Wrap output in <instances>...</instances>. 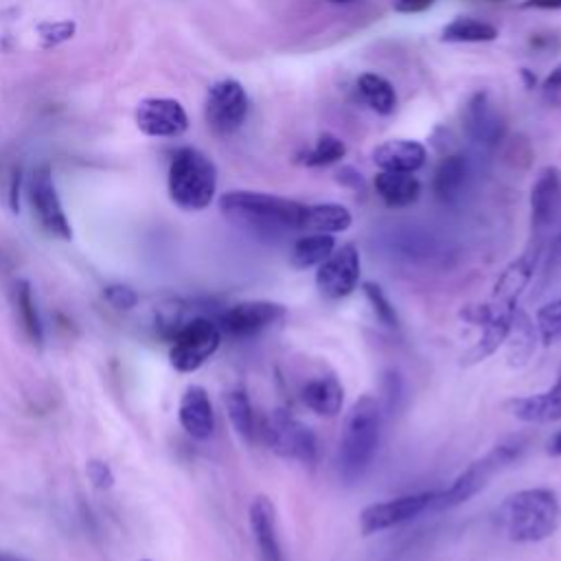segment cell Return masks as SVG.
<instances>
[{
	"mask_svg": "<svg viewBox=\"0 0 561 561\" xmlns=\"http://www.w3.org/2000/svg\"><path fill=\"white\" fill-rule=\"evenodd\" d=\"M219 213L237 228L259 239H280L285 232H302L307 204L261 191H226Z\"/></svg>",
	"mask_w": 561,
	"mask_h": 561,
	"instance_id": "obj_1",
	"label": "cell"
},
{
	"mask_svg": "<svg viewBox=\"0 0 561 561\" xmlns=\"http://www.w3.org/2000/svg\"><path fill=\"white\" fill-rule=\"evenodd\" d=\"M561 519L559 497L552 489L533 486L504 497L497 508L502 535L515 543H537L548 539Z\"/></svg>",
	"mask_w": 561,
	"mask_h": 561,
	"instance_id": "obj_2",
	"label": "cell"
},
{
	"mask_svg": "<svg viewBox=\"0 0 561 561\" xmlns=\"http://www.w3.org/2000/svg\"><path fill=\"white\" fill-rule=\"evenodd\" d=\"M381 408L370 394H362L346 412L340 445H337V471L344 482L359 480L370 467L381 436Z\"/></svg>",
	"mask_w": 561,
	"mask_h": 561,
	"instance_id": "obj_3",
	"label": "cell"
},
{
	"mask_svg": "<svg viewBox=\"0 0 561 561\" xmlns=\"http://www.w3.org/2000/svg\"><path fill=\"white\" fill-rule=\"evenodd\" d=\"M167 191L171 202L188 213L210 206L217 193V167L197 147H180L169 162Z\"/></svg>",
	"mask_w": 561,
	"mask_h": 561,
	"instance_id": "obj_4",
	"label": "cell"
},
{
	"mask_svg": "<svg viewBox=\"0 0 561 561\" xmlns=\"http://www.w3.org/2000/svg\"><path fill=\"white\" fill-rule=\"evenodd\" d=\"M526 447H528V440L524 436H508V438L500 440L482 458L473 460L467 469H462L447 489L436 491L432 508L445 511V508H454V506L469 502L473 495H478L489 484V480L495 473H500L502 469H506L515 460H519L524 456Z\"/></svg>",
	"mask_w": 561,
	"mask_h": 561,
	"instance_id": "obj_5",
	"label": "cell"
},
{
	"mask_svg": "<svg viewBox=\"0 0 561 561\" xmlns=\"http://www.w3.org/2000/svg\"><path fill=\"white\" fill-rule=\"evenodd\" d=\"M265 445L280 458L311 465L318 458V438L309 425L296 419L291 412L276 408L261 425Z\"/></svg>",
	"mask_w": 561,
	"mask_h": 561,
	"instance_id": "obj_6",
	"label": "cell"
},
{
	"mask_svg": "<svg viewBox=\"0 0 561 561\" xmlns=\"http://www.w3.org/2000/svg\"><path fill=\"white\" fill-rule=\"evenodd\" d=\"M221 329L215 318L206 313H197L188 318L178 333L171 337L169 359L171 366L180 373L197 370L221 344Z\"/></svg>",
	"mask_w": 561,
	"mask_h": 561,
	"instance_id": "obj_7",
	"label": "cell"
},
{
	"mask_svg": "<svg viewBox=\"0 0 561 561\" xmlns=\"http://www.w3.org/2000/svg\"><path fill=\"white\" fill-rule=\"evenodd\" d=\"M250 101L245 88L237 79L215 81L204 101V118L215 136H232L248 118Z\"/></svg>",
	"mask_w": 561,
	"mask_h": 561,
	"instance_id": "obj_8",
	"label": "cell"
},
{
	"mask_svg": "<svg viewBox=\"0 0 561 561\" xmlns=\"http://www.w3.org/2000/svg\"><path fill=\"white\" fill-rule=\"evenodd\" d=\"M26 191H28V202H31L37 224L50 237H57L64 241L72 239L70 219L61 206V199H59V193H57V186L53 180V171L46 162L33 169Z\"/></svg>",
	"mask_w": 561,
	"mask_h": 561,
	"instance_id": "obj_9",
	"label": "cell"
},
{
	"mask_svg": "<svg viewBox=\"0 0 561 561\" xmlns=\"http://www.w3.org/2000/svg\"><path fill=\"white\" fill-rule=\"evenodd\" d=\"M287 316L285 305L274 300H241L226 309H221L215 316V322L219 324L224 335L248 340L265 329L278 324Z\"/></svg>",
	"mask_w": 561,
	"mask_h": 561,
	"instance_id": "obj_10",
	"label": "cell"
},
{
	"mask_svg": "<svg viewBox=\"0 0 561 561\" xmlns=\"http://www.w3.org/2000/svg\"><path fill=\"white\" fill-rule=\"evenodd\" d=\"M436 491H421V493H405L397 495L383 502H373L359 513V533L364 537H370L375 533L390 530L394 526H401L427 508H432Z\"/></svg>",
	"mask_w": 561,
	"mask_h": 561,
	"instance_id": "obj_11",
	"label": "cell"
},
{
	"mask_svg": "<svg viewBox=\"0 0 561 561\" xmlns=\"http://www.w3.org/2000/svg\"><path fill=\"white\" fill-rule=\"evenodd\" d=\"M362 261L353 243L335 248L316 270V287L327 300H342L359 285Z\"/></svg>",
	"mask_w": 561,
	"mask_h": 561,
	"instance_id": "obj_12",
	"label": "cell"
},
{
	"mask_svg": "<svg viewBox=\"0 0 561 561\" xmlns=\"http://www.w3.org/2000/svg\"><path fill=\"white\" fill-rule=\"evenodd\" d=\"M136 127L151 138H175L188 129V114L178 99L147 96L134 112Z\"/></svg>",
	"mask_w": 561,
	"mask_h": 561,
	"instance_id": "obj_13",
	"label": "cell"
},
{
	"mask_svg": "<svg viewBox=\"0 0 561 561\" xmlns=\"http://www.w3.org/2000/svg\"><path fill=\"white\" fill-rule=\"evenodd\" d=\"M561 213V171L543 167L530 186V228L535 241L541 243L543 234Z\"/></svg>",
	"mask_w": 561,
	"mask_h": 561,
	"instance_id": "obj_14",
	"label": "cell"
},
{
	"mask_svg": "<svg viewBox=\"0 0 561 561\" xmlns=\"http://www.w3.org/2000/svg\"><path fill=\"white\" fill-rule=\"evenodd\" d=\"M462 129L473 142L482 147H495L502 142L506 123L489 92H476L469 96L462 107Z\"/></svg>",
	"mask_w": 561,
	"mask_h": 561,
	"instance_id": "obj_15",
	"label": "cell"
},
{
	"mask_svg": "<svg viewBox=\"0 0 561 561\" xmlns=\"http://www.w3.org/2000/svg\"><path fill=\"white\" fill-rule=\"evenodd\" d=\"M506 410L522 423L548 425L561 421V366L550 388L528 397H515L506 403Z\"/></svg>",
	"mask_w": 561,
	"mask_h": 561,
	"instance_id": "obj_16",
	"label": "cell"
},
{
	"mask_svg": "<svg viewBox=\"0 0 561 561\" xmlns=\"http://www.w3.org/2000/svg\"><path fill=\"white\" fill-rule=\"evenodd\" d=\"M248 522L250 530L259 550L261 561H285L283 546L278 539V526H276V508L270 497L256 495L250 502L248 508Z\"/></svg>",
	"mask_w": 561,
	"mask_h": 561,
	"instance_id": "obj_17",
	"label": "cell"
},
{
	"mask_svg": "<svg viewBox=\"0 0 561 561\" xmlns=\"http://www.w3.org/2000/svg\"><path fill=\"white\" fill-rule=\"evenodd\" d=\"M370 158L379 171L416 173L427 160V149L412 138H390L379 142Z\"/></svg>",
	"mask_w": 561,
	"mask_h": 561,
	"instance_id": "obj_18",
	"label": "cell"
},
{
	"mask_svg": "<svg viewBox=\"0 0 561 561\" xmlns=\"http://www.w3.org/2000/svg\"><path fill=\"white\" fill-rule=\"evenodd\" d=\"M178 419L182 430L195 440H208L215 432V412L206 388L188 386L180 399Z\"/></svg>",
	"mask_w": 561,
	"mask_h": 561,
	"instance_id": "obj_19",
	"label": "cell"
},
{
	"mask_svg": "<svg viewBox=\"0 0 561 561\" xmlns=\"http://www.w3.org/2000/svg\"><path fill=\"white\" fill-rule=\"evenodd\" d=\"M300 401L318 416H335L344 403V386L333 373H316L302 381Z\"/></svg>",
	"mask_w": 561,
	"mask_h": 561,
	"instance_id": "obj_20",
	"label": "cell"
},
{
	"mask_svg": "<svg viewBox=\"0 0 561 561\" xmlns=\"http://www.w3.org/2000/svg\"><path fill=\"white\" fill-rule=\"evenodd\" d=\"M469 160L462 153H451L440 160V164L434 171L432 191L438 202L443 204H456L469 184Z\"/></svg>",
	"mask_w": 561,
	"mask_h": 561,
	"instance_id": "obj_21",
	"label": "cell"
},
{
	"mask_svg": "<svg viewBox=\"0 0 561 561\" xmlns=\"http://www.w3.org/2000/svg\"><path fill=\"white\" fill-rule=\"evenodd\" d=\"M379 199L388 208H408L421 197V182L414 173L379 171L373 180Z\"/></svg>",
	"mask_w": 561,
	"mask_h": 561,
	"instance_id": "obj_22",
	"label": "cell"
},
{
	"mask_svg": "<svg viewBox=\"0 0 561 561\" xmlns=\"http://www.w3.org/2000/svg\"><path fill=\"white\" fill-rule=\"evenodd\" d=\"M351 224H353V215L342 204H335V202L307 204L305 219H302V232L337 234V232L348 230Z\"/></svg>",
	"mask_w": 561,
	"mask_h": 561,
	"instance_id": "obj_23",
	"label": "cell"
},
{
	"mask_svg": "<svg viewBox=\"0 0 561 561\" xmlns=\"http://www.w3.org/2000/svg\"><path fill=\"white\" fill-rule=\"evenodd\" d=\"M335 250V237L324 232H305L291 243L289 263L296 270L318 267Z\"/></svg>",
	"mask_w": 561,
	"mask_h": 561,
	"instance_id": "obj_24",
	"label": "cell"
},
{
	"mask_svg": "<svg viewBox=\"0 0 561 561\" xmlns=\"http://www.w3.org/2000/svg\"><path fill=\"white\" fill-rule=\"evenodd\" d=\"M535 342H537V331L533 320L524 311H517L511 324V331L506 335V362L513 368L526 366L535 351Z\"/></svg>",
	"mask_w": 561,
	"mask_h": 561,
	"instance_id": "obj_25",
	"label": "cell"
},
{
	"mask_svg": "<svg viewBox=\"0 0 561 561\" xmlns=\"http://www.w3.org/2000/svg\"><path fill=\"white\" fill-rule=\"evenodd\" d=\"M500 31L484 22L469 15H458L440 28V39L447 44H484L497 39Z\"/></svg>",
	"mask_w": 561,
	"mask_h": 561,
	"instance_id": "obj_26",
	"label": "cell"
},
{
	"mask_svg": "<svg viewBox=\"0 0 561 561\" xmlns=\"http://www.w3.org/2000/svg\"><path fill=\"white\" fill-rule=\"evenodd\" d=\"M11 300H13V307H15L18 322L22 324L26 337L33 344L42 346V342H44V327H42V318H39V311H37V305H35V298H33L28 280L20 278V280L13 283Z\"/></svg>",
	"mask_w": 561,
	"mask_h": 561,
	"instance_id": "obj_27",
	"label": "cell"
},
{
	"mask_svg": "<svg viewBox=\"0 0 561 561\" xmlns=\"http://www.w3.org/2000/svg\"><path fill=\"white\" fill-rule=\"evenodd\" d=\"M224 405H226V414L230 419L232 430L245 440L252 443L256 436V419H254V408L250 403V397L245 392V388L234 386L224 394Z\"/></svg>",
	"mask_w": 561,
	"mask_h": 561,
	"instance_id": "obj_28",
	"label": "cell"
},
{
	"mask_svg": "<svg viewBox=\"0 0 561 561\" xmlns=\"http://www.w3.org/2000/svg\"><path fill=\"white\" fill-rule=\"evenodd\" d=\"M357 90L366 105L379 116H390L397 107V92L392 83L377 72H362L357 77Z\"/></svg>",
	"mask_w": 561,
	"mask_h": 561,
	"instance_id": "obj_29",
	"label": "cell"
},
{
	"mask_svg": "<svg viewBox=\"0 0 561 561\" xmlns=\"http://www.w3.org/2000/svg\"><path fill=\"white\" fill-rule=\"evenodd\" d=\"M346 156V145L335 134H320L316 142L298 153V162L305 167H329L340 162Z\"/></svg>",
	"mask_w": 561,
	"mask_h": 561,
	"instance_id": "obj_30",
	"label": "cell"
},
{
	"mask_svg": "<svg viewBox=\"0 0 561 561\" xmlns=\"http://www.w3.org/2000/svg\"><path fill=\"white\" fill-rule=\"evenodd\" d=\"M535 324H537V335L543 344H552L561 337V296L539 307Z\"/></svg>",
	"mask_w": 561,
	"mask_h": 561,
	"instance_id": "obj_31",
	"label": "cell"
},
{
	"mask_svg": "<svg viewBox=\"0 0 561 561\" xmlns=\"http://www.w3.org/2000/svg\"><path fill=\"white\" fill-rule=\"evenodd\" d=\"M362 291H364V296H366V300H368V305H370L375 318H377L381 324H386V327H390V329H397V327H399V316H397L392 302L388 300V296L383 294V289H381L377 283L366 280V283L362 285Z\"/></svg>",
	"mask_w": 561,
	"mask_h": 561,
	"instance_id": "obj_32",
	"label": "cell"
},
{
	"mask_svg": "<svg viewBox=\"0 0 561 561\" xmlns=\"http://www.w3.org/2000/svg\"><path fill=\"white\" fill-rule=\"evenodd\" d=\"M37 37L42 39V48H53L72 39L77 24L72 20H57V22H42L37 24Z\"/></svg>",
	"mask_w": 561,
	"mask_h": 561,
	"instance_id": "obj_33",
	"label": "cell"
},
{
	"mask_svg": "<svg viewBox=\"0 0 561 561\" xmlns=\"http://www.w3.org/2000/svg\"><path fill=\"white\" fill-rule=\"evenodd\" d=\"M103 296L118 311H127V309L138 305V294L127 285H107Z\"/></svg>",
	"mask_w": 561,
	"mask_h": 561,
	"instance_id": "obj_34",
	"label": "cell"
},
{
	"mask_svg": "<svg viewBox=\"0 0 561 561\" xmlns=\"http://www.w3.org/2000/svg\"><path fill=\"white\" fill-rule=\"evenodd\" d=\"M85 473L96 489H110L114 484V473L110 465L103 460H90L85 467Z\"/></svg>",
	"mask_w": 561,
	"mask_h": 561,
	"instance_id": "obj_35",
	"label": "cell"
},
{
	"mask_svg": "<svg viewBox=\"0 0 561 561\" xmlns=\"http://www.w3.org/2000/svg\"><path fill=\"white\" fill-rule=\"evenodd\" d=\"M20 182H22V169L13 164V167L7 171V184H4L7 204L11 206L13 213H18V208H20V202H18V197H20Z\"/></svg>",
	"mask_w": 561,
	"mask_h": 561,
	"instance_id": "obj_36",
	"label": "cell"
},
{
	"mask_svg": "<svg viewBox=\"0 0 561 561\" xmlns=\"http://www.w3.org/2000/svg\"><path fill=\"white\" fill-rule=\"evenodd\" d=\"M436 4V0H394L392 9L401 15H414V13H423L427 9H432Z\"/></svg>",
	"mask_w": 561,
	"mask_h": 561,
	"instance_id": "obj_37",
	"label": "cell"
},
{
	"mask_svg": "<svg viewBox=\"0 0 561 561\" xmlns=\"http://www.w3.org/2000/svg\"><path fill=\"white\" fill-rule=\"evenodd\" d=\"M543 92H546V94L561 92V61L546 75V79H543Z\"/></svg>",
	"mask_w": 561,
	"mask_h": 561,
	"instance_id": "obj_38",
	"label": "cell"
},
{
	"mask_svg": "<svg viewBox=\"0 0 561 561\" xmlns=\"http://www.w3.org/2000/svg\"><path fill=\"white\" fill-rule=\"evenodd\" d=\"M519 9H539V11H557L561 9V0H522Z\"/></svg>",
	"mask_w": 561,
	"mask_h": 561,
	"instance_id": "obj_39",
	"label": "cell"
},
{
	"mask_svg": "<svg viewBox=\"0 0 561 561\" xmlns=\"http://www.w3.org/2000/svg\"><path fill=\"white\" fill-rule=\"evenodd\" d=\"M548 454L561 458V430H557V432L552 434V438L548 440Z\"/></svg>",
	"mask_w": 561,
	"mask_h": 561,
	"instance_id": "obj_40",
	"label": "cell"
},
{
	"mask_svg": "<svg viewBox=\"0 0 561 561\" xmlns=\"http://www.w3.org/2000/svg\"><path fill=\"white\" fill-rule=\"evenodd\" d=\"M559 263L561 261V230H559V234H557V239H554V243H552V256H550V263Z\"/></svg>",
	"mask_w": 561,
	"mask_h": 561,
	"instance_id": "obj_41",
	"label": "cell"
},
{
	"mask_svg": "<svg viewBox=\"0 0 561 561\" xmlns=\"http://www.w3.org/2000/svg\"><path fill=\"white\" fill-rule=\"evenodd\" d=\"M0 561H28V559H22V557H18V554L2 552V550H0Z\"/></svg>",
	"mask_w": 561,
	"mask_h": 561,
	"instance_id": "obj_42",
	"label": "cell"
},
{
	"mask_svg": "<svg viewBox=\"0 0 561 561\" xmlns=\"http://www.w3.org/2000/svg\"><path fill=\"white\" fill-rule=\"evenodd\" d=\"M522 77L526 79V83H528V88H533L535 85V79L530 77V72H528V68H522Z\"/></svg>",
	"mask_w": 561,
	"mask_h": 561,
	"instance_id": "obj_43",
	"label": "cell"
},
{
	"mask_svg": "<svg viewBox=\"0 0 561 561\" xmlns=\"http://www.w3.org/2000/svg\"><path fill=\"white\" fill-rule=\"evenodd\" d=\"M324 2H329V4H351L353 0H324Z\"/></svg>",
	"mask_w": 561,
	"mask_h": 561,
	"instance_id": "obj_44",
	"label": "cell"
},
{
	"mask_svg": "<svg viewBox=\"0 0 561 561\" xmlns=\"http://www.w3.org/2000/svg\"><path fill=\"white\" fill-rule=\"evenodd\" d=\"M140 561H149V559H140Z\"/></svg>",
	"mask_w": 561,
	"mask_h": 561,
	"instance_id": "obj_45",
	"label": "cell"
}]
</instances>
